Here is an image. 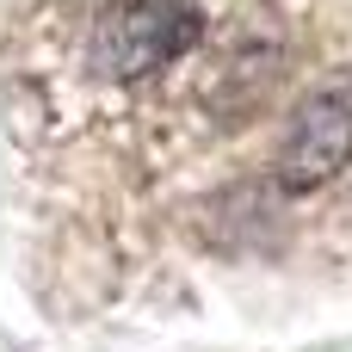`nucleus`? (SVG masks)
Segmentation results:
<instances>
[{"label": "nucleus", "instance_id": "nucleus-3", "mask_svg": "<svg viewBox=\"0 0 352 352\" xmlns=\"http://www.w3.org/2000/svg\"><path fill=\"white\" fill-rule=\"evenodd\" d=\"M272 74H278V37H241L229 56H223V68H217V105H229V111H248L266 87H272Z\"/></svg>", "mask_w": 352, "mask_h": 352}, {"label": "nucleus", "instance_id": "nucleus-1", "mask_svg": "<svg viewBox=\"0 0 352 352\" xmlns=\"http://www.w3.org/2000/svg\"><path fill=\"white\" fill-rule=\"evenodd\" d=\"M198 37H204L198 0H124L93 31V68L105 80H142L173 56H186Z\"/></svg>", "mask_w": 352, "mask_h": 352}, {"label": "nucleus", "instance_id": "nucleus-2", "mask_svg": "<svg viewBox=\"0 0 352 352\" xmlns=\"http://www.w3.org/2000/svg\"><path fill=\"white\" fill-rule=\"evenodd\" d=\"M352 161V74H328L309 87L285 124V142L272 155V179L285 192H316Z\"/></svg>", "mask_w": 352, "mask_h": 352}]
</instances>
